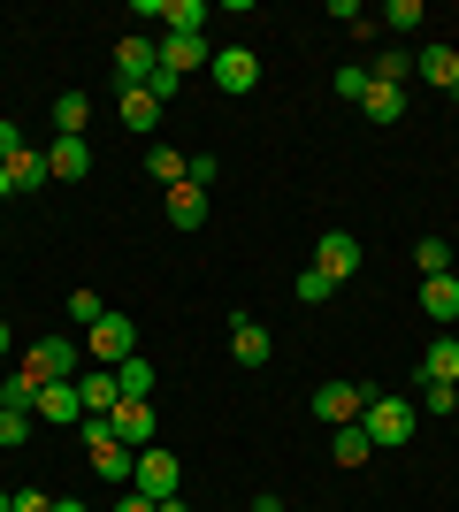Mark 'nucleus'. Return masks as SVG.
Returning a JSON list of instances; mask_svg holds the SVG:
<instances>
[{
  "label": "nucleus",
  "instance_id": "1",
  "mask_svg": "<svg viewBox=\"0 0 459 512\" xmlns=\"http://www.w3.org/2000/svg\"><path fill=\"white\" fill-rule=\"evenodd\" d=\"M85 459H92V474L100 482H115V490H131V474H138V451L115 436L108 421H85Z\"/></svg>",
  "mask_w": 459,
  "mask_h": 512
},
{
  "label": "nucleus",
  "instance_id": "2",
  "mask_svg": "<svg viewBox=\"0 0 459 512\" xmlns=\"http://www.w3.org/2000/svg\"><path fill=\"white\" fill-rule=\"evenodd\" d=\"M360 428H368L375 451H398L406 436H414V406L398 398V390H368V413H360Z\"/></svg>",
  "mask_w": 459,
  "mask_h": 512
},
{
  "label": "nucleus",
  "instance_id": "3",
  "mask_svg": "<svg viewBox=\"0 0 459 512\" xmlns=\"http://www.w3.org/2000/svg\"><path fill=\"white\" fill-rule=\"evenodd\" d=\"M85 360H92V367H123V360H138V321L108 306V314L85 329Z\"/></svg>",
  "mask_w": 459,
  "mask_h": 512
},
{
  "label": "nucleus",
  "instance_id": "4",
  "mask_svg": "<svg viewBox=\"0 0 459 512\" xmlns=\"http://www.w3.org/2000/svg\"><path fill=\"white\" fill-rule=\"evenodd\" d=\"M23 375H39V383H77V375H85V344L77 337H39L31 360H23Z\"/></svg>",
  "mask_w": 459,
  "mask_h": 512
},
{
  "label": "nucleus",
  "instance_id": "5",
  "mask_svg": "<svg viewBox=\"0 0 459 512\" xmlns=\"http://www.w3.org/2000/svg\"><path fill=\"white\" fill-rule=\"evenodd\" d=\"M131 490L138 497H153V505H169L176 490H184V467H176V451H138V474H131Z\"/></svg>",
  "mask_w": 459,
  "mask_h": 512
},
{
  "label": "nucleus",
  "instance_id": "6",
  "mask_svg": "<svg viewBox=\"0 0 459 512\" xmlns=\"http://www.w3.org/2000/svg\"><path fill=\"white\" fill-rule=\"evenodd\" d=\"M207 77H215V85L230 92V100H238V92H253V85H261V54H253V46H222L215 62H207Z\"/></svg>",
  "mask_w": 459,
  "mask_h": 512
},
{
  "label": "nucleus",
  "instance_id": "7",
  "mask_svg": "<svg viewBox=\"0 0 459 512\" xmlns=\"http://www.w3.org/2000/svg\"><path fill=\"white\" fill-rule=\"evenodd\" d=\"M360 413H368V390H360V383H322V390H314V421L352 428Z\"/></svg>",
  "mask_w": 459,
  "mask_h": 512
},
{
  "label": "nucleus",
  "instance_id": "8",
  "mask_svg": "<svg viewBox=\"0 0 459 512\" xmlns=\"http://www.w3.org/2000/svg\"><path fill=\"white\" fill-rule=\"evenodd\" d=\"M31 413H39L46 428H85L92 421L85 398H77V383H39V406H31Z\"/></svg>",
  "mask_w": 459,
  "mask_h": 512
},
{
  "label": "nucleus",
  "instance_id": "9",
  "mask_svg": "<svg viewBox=\"0 0 459 512\" xmlns=\"http://www.w3.org/2000/svg\"><path fill=\"white\" fill-rule=\"evenodd\" d=\"M314 268H322L329 283H352V268H360V237H352V230H329L322 245H314Z\"/></svg>",
  "mask_w": 459,
  "mask_h": 512
},
{
  "label": "nucleus",
  "instance_id": "10",
  "mask_svg": "<svg viewBox=\"0 0 459 512\" xmlns=\"http://www.w3.org/2000/svg\"><path fill=\"white\" fill-rule=\"evenodd\" d=\"M77 398H85L92 421H108V413L123 406V383H115V367H85V375H77Z\"/></svg>",
  "mask_w": 459,
  "mask_h": 512
},
{
  "label": "nucleus",
  "instance_id": "11",
  "mask_svg": "<svg viewBox=\"0 0 459 512\" xmlns=\"http://www.w3.org/2000/svg\"><path fill=\"white\" fill-rule=\"evenodd\" d=\"M46 169H54V184H85L92 176V146L85 138H54V146H46Z\"/></svg>",
  "mask_w": 459,
  "mask_h": 512
},
{
  "label": "nucleus",
  "instance_id": "12",
  "mask_svg": "<svg viewBox=\"0 0 459 512\" xmlns=\"http://www.w3.org/2000/svg\"><path fill=\"white\" fill-rule=\"evenodd\" d=\"M230 360L238 367H268V329L253 314H230Z\"/></svg>",
  "mask_w": 459,
  "mask_h": 512
},
{
  "label": "nucleus",
  "instance_id": "13",
  "mask_svg": "<svg viewBox=\"0 0 459 512\" xmlns=\"http://www.w3.org/2000/svg\"><path fill=\"white\" fill-rule=\"evenodd\" d=\"M108 428H115L131 451H146V444H153V406H146V398H123V406L108 413Z\"/></svg>",
  "mask_w": 459,
  "mask_h": 512
},
{
  "label": "nucleus",
  "instance_id": "14",
  "mask_svg": "<svg viewBox=\"0 0 459 512\" xmlns=\"http://www.w3.org/2000/svg\"><path fill=\"white\" fill-rule=\"evenodd\" d=\"M153 69H161V46L153 39H123L115 46V77H123V85H146Z\"/></svg>",
  "mask_w": 459,
  "mask_h": 512
},
{
  "label": "nucleus",
  "instance_id": "15",
  "mask_svg": "<svg viewBox=\"0 0 459 512\" xmlns=\"http://www.w3.org/2000/svg\"><path fill=\"white\" fill-rule=\"evenodd\" d=\"M207 62H215L207 39H176V31L161 39V69H169V77H192V69H207Z\"/></svg>",
  "mask_w": 459,
  "mask_h": 512
},
{
  "label": "nucleus",
  "instance_id": "16",
  "mask_svg": "<svg viewBox=\"0 0 459 512\" xmlns=\"http://www.w3.org/2000/svg\"><path fill=\"white\" fill-rule=\"evenodd\" d=\"M414 69H421V77H429V85L444 92V100H459V54H452V46H421V54H414Z\"/></svg>",
  "mask_w": 459,
  "mask_h": 512
},
{
  "label": "nucleus",
  "instance_id": "17",
  "mask_svg": "<svg viewBox=\"0 0 459 512\" xmlns=\"http://www.w3.org/2000/svg\"><path fill=\"white\" fill-rule=\"evenodd\" d=\"M115 115H123V130H138V138H146V130L161 123V100H153L146 85H123V100H115Z\"/></svg>",
  "mask_w": 459,
  "mask_h": 512
},
{
  "label": "nucleus",
  "instance_id": "18",
  "mask_svg": "<svg viewBox=\"0 0 459 512\" xmlns=\"http://www.w3.org/2000/svg\"><path fill=\"white\" fill-rule=\"evenodd\" d=\"M421 314L429 321H459V276H421Z\"/></svg>",
  "mask_w": 459,
  "mask_h": 512
},
{
  "label": "nucleus",
  "instance_id": "19",
  "mask_svg": "<svg viewBox=\"0 0 459 512\" xmlns=\"http://www.w3.org/2000/svg\"><path fill=\"white\" fill-rule=\"evenodd\" d=\"M8 184H16V192H46V184H54V169H46V146H23L16 161H8Z\"/></svg>",
  "mask_w": 459,
  "mask_h": 512
},
{
  "label": "nucleus",
  "instance_id": "20",
  "mask_svg": "<svg viewBox=\"0 0 459 512\" xmlns=\"http://www.w3.org/2000/svg\"><path fill=\"white\" fill-rule=\"evenodd\" d=\"M421 383H452L459 390V337H437L421 352Z\"/></svg>",
  "mask_w": 459,
  "mask_h": 512
},
{
  "label": "nucleus",
  "instance_id": "21",
  "mask_svg": "<svg viewBox=\"0 0 459 512\" xmlns=\"http://www.w3.org/2000/svg\"><path fill=\"white\" fill-rule=\"evenodd\" d=\"M161 16H169L176 39H207V16H215V8H207V0H161Z\"/></svg>",
  "mask_w": 459,
  "mask_h": 512
},
{
  "label": "nucleus",
  "instance_id": "22",
  "mask_svg": "<svg viewBox=\"0 0 459 512\" xmlns=\"http://www.w3.org/2000/svg\"><path fill=\"white\" fill-rule=\"evenodd\" d=\"M329 459H337V467H368V459H375L368 428H360V421H352V428H337V436H329Z\"/></svg>",
  "mask_w": 459,
  "mask_h": 512
},
{
  "label": "nucleus",
  "instance_id": "23",
  "mask_svg": "<svg viewBox=\"0 0 459 512\" xmlns=\"http://www.w3.org/2000/svg\"><path fill=\"white\" fill-rule=\"evenodd\" d=\"M85 123H92L85 92H54V130H62V138H85Z\"/></svg>",
  "mask_w": 459,
  "mask_h": 512
},
{
  "label": "nucleus",
  "instance_id": "24",
  "mask_svg": "<svg viewBox=\"0 0 459 512\" xmlns=\"http://www.w3.org/2000/svg\"><path fill=\"white\" fill-rule=\"evenodd\" d=\"M146 169H153V184H169V192H176V184H192V161H184L176 146H146Z\"/></svg>",
  "mask_w": 459,
  "mask_h": 512
},
{
  "label": "nucleus",
  "instance_id": "25",
  "mask_svg": "<svg viewBox=\"0 0 459 512\" xmlns=\"http://www.w3.org/2000/svg\"><path fill=\"white\" fill-rule=\"evenodd\" d=\"M169 222L176 230H199V222H207V192H199V184H176L169 192Z\"/></svg>",
  "mask_w": 459,
  "mask_h": 512
},
{
  "label": "nucleus",
  "instance_id": "26",
  "mask_svg": "<svg viewBox=\"0 0 459 512\" xmlns=\"http://www.w3.org/2000/svg\"><path fill=\"white\" fill-rule=\"evenodd\" d=\"M360 115H368V123H398V115H406V85H368Z\"/></svg>",
  "mask_w": 459,
  "mask_h": 512
},
{
  "label": "nucleus",
  "instance_id": "27",
  "mask_svg": "<svg viewBox=\"0 0 459 512\" xmlns=\"http://www.w3.org/2000/svg\"><path fill=\"white\" fill-rule=\"evenodd\" d=\"M368 77H375V85H406V77H414V46H383Z\"/></svg>",
  "mask_w": 459,
  "mask_h": 512
},
{
  "label": "nucleus",
  "instance_id": "28",
  "mask_svg": "<svg viewBox=\"0 0 459 512\" xmlns=\"http://www.w3.org/2000/svg\"><path fill=\"white\" fill-rule=\"evenodd\" d=\"M329 291H337V283H329L322 268H299V283H291V299H299V306H329Z\"/></svg>",
  "mask_w": 459,
  "mask_h": 512
},
{
  "label": "nucleus",
  "instance_id": "29",
  "mask_svg": "<svg viewBox=\"0 0 459 512\" xmlns=\"http://www.w3.org/2000/svg\"><path fill=\"white\" fill-rule=\"evenodd\" d=\"M115 383H123V398H146V390H153V360H146V352L123 360V367H115Z\"/></svg>",
  "mask_w": 459,
  "mask_h": 512
},
{
  "label": "nucleus",
  "instance_id": "30",
  "mask_svg": "<svg viewBox=\"0 0 459 512\" xmlns=\"http://www.w3.org/2000/svg\"><path fill=\"white\" fill-rule=\"evenodd\" d=\"M329 23H345L352 39H375V23H368V8H360V0H329Z\"/></svg>",
  "mask_w": 459,
  "mask_h": 512
},
{
  "label": "nucleus",
  "instance_id": "31",
  "mask_svg": "<svg viewBox=\"0 0 459 512\" xmlns=\"http://www.w3.org/2000/svg\"><path fill=\"white\" fill-rule=\"evenodd\" d=\"M421 276H452V245H444V237H421Z\"/></svg>",
  "mask_w": 459,
  "mask_h": 512
},
{
  "label": "nucleus",
  "instance_id": "32",
  "mask_svg": "<svg viewBox=\"0 0 459 512\" xmlns=\"http://www.w3.org/2000/svg\"><path fill=\"white\" fill-rule=\"evenodd\" d=\"M16 444H31V413L0 406V451H16Z\"/></svg>",
  "mask_w": 459,
  "mask_h": 512
},
{
  "label": "nucleus",
  "instance_id": "33",
  "mask_svg": "<svg viewBox=\"0 0 459 512\" xmlns=\"http://www.w3.org/2000/svg\"><path fill=\"white\" fill-rule=\"evenodd\" d=\"M368 85H375V77H368L360 62H345V69H337V100H352V107H360V100H368Z\"/></svg>",
  "mask_w": 459,
  "mask_h": 512
},
{
  "label": "nucleus",
  "instance_id": "34",
  "mask_svg": "<svg viewBox=\"0 0 459 512\" xmlns=\"http://www.w3.org/2000/svg\"><path fill=\"white\" fill-rule=\"evenodd\" d=\"M421 23V0H391V8H383V23H375V31H414Z\"/></svg>",
  "mask_w": 459,
  "mask_h": 512
},
{
  "label": "nucleus",
  "instance_id": "35",
  "mask_svg": "<svg viewBox=\"0 0 459 512\" xmlns=\"http://www.w3.org/2000/svg\"><path fill=\"white\" fill-rule=\"evenodd\" d=\"M100 314H108V306H100V291H69V321H85V329H92Z\"/></svg>",
  "mask_w": 459,
  "mask_h": 512
},
{
  "label": "nucleus",
  "instance_id": "36",
  "mask_svg": "<svg viewBox=\"0 0 459 512\" xmlns=\"http://www.w3.org/2000/svg\"><path fill=\"white\" fill-rule=\"evenodd\" d=\"M421 398H429V413H452V406H459L452 383H421Z\"/></svg>",
  "mask_w": 459,
  "mask_h": 512
},
{
  "label": "nucleus",
  "instance_id": "37",
  "mask_svg": "<svg viewBox=\"0 0 459 512\" xmlns=\"http://www.w3.org/2000/svg\"><path fill=\"white\" fill-rule=\"evenodd\" d=\"M16 153H23V130L8 123V115H0V161H16Z\"/></svg>",
  "mask_w": 459,
  "mask_h": 512
},
{
  "label": "nucleus",
  "instance_id": "38",
  "mask_svg": "<svg viewBox=\"0 0 459 512\" xmlns=\"http://www.w3.org/2000/svg\"><path fill=\"white\" fill-rule=\"evenodd\" d=\"M115 512H161V505H153V497H138V490H123V497H115Z\"/></svg>",
  "mask_w": 459,
  "mask_h": 512
},
{
  "label": "nucleus",
  "instance_id": "39",
  "mask_svg": "<svg viewBox=\"0 0 459 512\" xmlns=\"http://www.w3.org/2000/svg\"><path fill=\"white\" fill-rule=\"evenodd\" d=\"M16 512H54V505H46V490H23V497H16Z\"/></svg>",
  "mask_w": 459,
  "mask_h": 512
},
{
  "label": "nucleus",
  "instance_id": "40",
  "mask_svg": "<svg viewBox=\"0 0 459 512\" xmlns=\"http://www.w3.org/2000/svg\"><path fill=\"white\" fill-rule=\"evenodd\" d=\"M253 512H284V497H276V490H261V497H253Z\"/></svg>",
  "mask_w": 459,
  "mask_h": 512
},
{
  "label": "nucleus",
  "instance_id": "41",
  "mask_svg": "<svg viewBox=\"0 0 459 512\" xmlns=\"http://www.w3.org/2000/svg\"><path fill=\"white\" fill-rule=\"evenodd\" d=\"M54 512H92V505H77V497H54Z\"/></svg>",
  "mask_w": 459,
  "mask_h": 512
},
{
  "label": "nucleus",
  "instance_id": "42",
  "mask_svg": "<svg viewBox=\"0 0 459 512\" xmlns=\"http://www.w3.org/2000/svg\"><path fill=\"white\" fill-rule=\"evenodd\" d=\"M0 199H16V184H8V161H0Z\"/></svg>",
  "mask_w": 459,
  "mask_h": 512
},
{
  "label": "nucleus",
  "instance_id": "43",
  "mask_svg": "<svg viewBox=\"0 0 459 512\" xmlns=\"http://www.w3.org/2000/svg\"><path fill=\"white\" fill-rule=\"evenodd\" d=\"M161 512H192V505H184V497H169V505H161Z\"/></svg>",
  "mask_w": 459,
  "mask_h": 512
},
{
  "label": "nucleus",
  "instance_id": "44",
  "mask_svg": "<svg viewBox=\"0 0 459 512\" xmlns=\"http://www.w3.org/2000/svg\"><path fill=\"white\" fill-rule=\"evenodd\" d=\"M0 512H16V497H8V490H0Z\"/></svg>",
  "mask_w": 459,
  "mask_h": 512
},
{
  "label": "nucleus",
  "instance_id": "45",
  "mask_svg": "<svg viewBox=\"0 0 459 512\" xmlns=\"http://www.w3.org/2000/svg\"><path fill=\"white\" fill-rule=\"evenodd\" d=\"M0 352H8V321H0Z\"/></svg>",
  "mask_w": 459,
  "mask_h": 512
},
{
  "label": "nucleus",
  "instance_id": "46",
  "mask_svg": "<svg viewBox=\"0 0 459 512\" xmlns=\"http://www.w3.org/2000/svg\"><path fill=\"white\" fill-rule=\"evenodd\" d=\"M0 406H8V375H0Z\"/></svg>",
  "mask_w": 459,
  "mask_h": 512
}]
</instances>
